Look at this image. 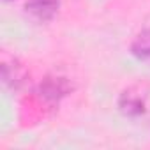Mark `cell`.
Wrapping results in <instances>:
<instances>
[{"instance_id":"cell-1","label":"cell","mask_w":150,"mask_h":150,"mask_svg":"<svg viewBox=\"0 0 150 150\" xmlns=\"http://www.w3.org/2000/svg\"><path fill=\"white\" fill-rule=\"evenodd\" d=\"M74 92V83L60 74H48L39 83L37 96L48 104V106H58V103Z\"/></svg>"},{"instance_id":"cell-3","label":"cell","mask_w":150,"mask_h":150,"mask_svg":"<svg viewBox=\"0 0 150 150\" xmlns=\"http://www.w3.org/2000/svg\"><path fill=\"white\" fill-rule=\"evenodd\" d=\"M25 9L32 18L39 21H50L60 9V0H27Z\"/></svg>"},{"instance_id":"cell-5","label":"cell","mask_w":150,"mask_h":150,"mask_svg":"<svg viewBox=\"0 0 150 150\" xmlns=\"http://www.w3.org/2000/svg\"><path fill=\"white\" fill-rule=\"evenodd\" d=\"M131 53L141 62L150 64V28L141 30L131 42Z\"/></svg>"},{"instance_id":"cell-4","label":"cell","mask_w":150,"mask_h":150,"mask_svg":"<svg viewBox=\"0 0 150 150\" xmlns=\"http://www.w3.org/2000/svg\"><path fill=\"white\" fill-rule=\"evenodd\" d=\"M25 69L23 65L18 62V60H13V62H4L2 64V81L7 88H13V90H18L23 81H25Z\"/></svg>"},{"instance_id":"cell-2","label":"cell","mask_w":150,"mask_h":150,"mask_svg":"<svg viewBox=\"0 0 150 150\" xmlns=\"http://www.w3.org/2000/svg\"><path fill=\"white\" fill-rule=\"evenodd\" d=\"M117 106L124 117L129 118L141 117L146 110V94H143L139 87H129L118 96Z\"/></svg>"}]
</instances>
